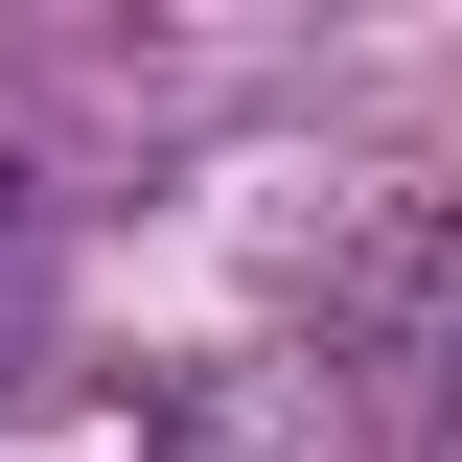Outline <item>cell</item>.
<instances>
[{"instance_id":"cell-1","label":"cell","mask_w":462,"mask_h":462,"mask_svg":"<svg viewBox=\"0 0 462 462\" xmlns=\"http://www.w3.org/2000/svg\"><path fill=\"white\" fill-rule=\"evenodd\" d=\"M0 231H23V162H0Z\"/></svg>"}]
</instances>
